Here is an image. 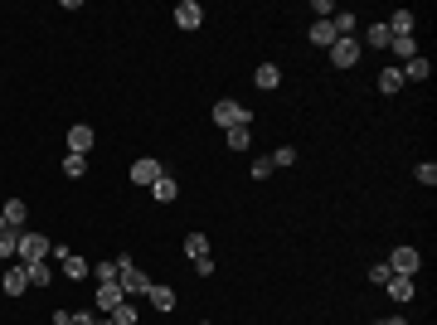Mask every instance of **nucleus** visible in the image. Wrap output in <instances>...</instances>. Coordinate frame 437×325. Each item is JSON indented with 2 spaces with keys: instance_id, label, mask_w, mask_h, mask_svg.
Returning a JSON list of instances; mask_svg holds the SVG:
<instances>
[{
  "instance_id": "obj_1",
  "label": "nucleus",
  "mask_w": 437,
  "mask_h": 325,
  "mask_svg": "<svg viewBox=\"0 0 437 325\" xmlns=\"http://www.w3.org/2000/svg\"><path fill=\"white\" fill-rule=\"evenodd\" d=\"M49 248H54V243H49L44 233H34V228H20V252H15V257L29 267V262H44V252H49Z\"/></svg>"
},
{
  "instance_id": "obj_2",
  "label": "nucleus",
  "mask_w": 437,
  "mask_h": 325,
  "mask_svg": "<svg viewBox=\"0 0 437 325\" xmlns=\"http://www.w3.org/2000/svg\"><path fill=\"white\" fill-rule=\"evenodd\" d=\"M117 277H121V292H126V296H146V292H151V277L136 272L131 257H117Z\"/></svg>"
},
{
  "instance_id": "obj_3",
  "label": "nucleus",
  "mask_w": 437,
  "mask_h": 325,
  "mask_svg": "<svg viewBox=\"0 0 437 325\" xmlns=\"http://www.w3.org/2000/svg\"><path fill=\"white\" fill-rule=\"evenodd\" d=\"M214 121L228 131V126H248L253 121V112L243 107V103H233V98H223V103H214Z\"/></svg>"
},
{
  "instance_id": "obj_4",
  "label": "nucleus",
  "mask_w": 437,
  "mask_h": 325,
  "mask_svg": "<svg viewBox=\"0 0 437 325\" xmlns=\"http://www.w3.org/2000/svg\"><path fill=\"white\" fill-rule=\"evenodd\" d=\"M418 262H423V257H418V248H394V257H389L384 267H389V272H399V277H413V272H418Z\"/></svg>"
},
{
  "instance_id": "obj_5",
  "label": "nucleus",
  "mask_w": 437,
  "mask_h": 325,
  "mask_svg": "<svg viewBox=\"0 0 437 325\" xmlns=\"http://www.w3.org/2000/svg\"><path fill=\"white\" fill-rule=\"evenodd\" d=\"M0 287H5V296H24V292H29V267H24V262H10Z\"/></svg>"
},
{
  "instance_id": "obj_6",
  "label": "nucleus",
  "mask_w": 437,
  "mask_h": 325,
  "mask_svg": "<svg viewBox=\"0 0 437 325\" xmlns=\"http://www.w3.org/2000/svg\"><path fill=\"white\" fill-rule=\"evenodd\" d=\"M330 63H335V68H355V63H360V44H355V39H335V44H330Z\"/></svg>"
},
{
  "instance_id": "obj_7",
  "label": "nucleus",
  "mask_w": 437,
  "mask_h": 325,
  "mask_svg": "<svg viewBox=\"0 0 437 325\" xmlns=\"http://www.w3.org/2000/svg\"><path fill=\"white\" fill-rule=\"evenodd\" d=\"M161 175H165V170H161V160H151V156H141V160L131 165V185H146V190H151Z\"/></svg>"
},
{
  "instance_id": "obj_8",
  "label": "nucleus",
  "mask_w": 437,
  "mask_h": 325,
  "mask_svg": "<svg viewBox=\"0 0 437 325\" xmlns=\"http://www.w3.org/2000/svg\"><path fill=\"white\" fill-rule=\"evenodd\" d=\"M175 24H180V29H200V24H205L200 0H180V5H175Z\"/></svg>"
},
{
  "instance_id": "obj_9",
  "label": "nucleus",
  "mask_w": 437,
  "mask_h": 325,
  "mask_svg": "<svg viewBox=\"0 0 437 325\" xmlns=\"http://www.w3.org/2000/svg\"><path fill=\"white\" fill-rule=\"evenodd\" d=\"M93 151V126H68V156H88Z\"/></svg>"
},
{
  "instance_id": "obj_10",
  "label": "nucleus",
  "mask_w": 437,
  "mask_h": 325,
  "mask_svg": "<svg viewBox=\"0 0 437 325\" xmlns=\"http://www.w3.org/2000/svg\"><path fill=\"white\" fill-rule=\"evenodd\" d=\"M121 301H126V292H121L117 282H103V287H98V311H108V316H112Z\"/></svg>"
},
{
  "instance_id": "obj_11",
  "label": "nucleus",
  "mask_w": 437,
  "mask_h": 325,
  "mask_svg": "<svg viewBox=\"0 0 437 325\" xmlns=\"http://www.w3.org/2000/svg\"><path fill=\"white\" fill-rule=\"evenodd\" d=\"M146 301H151L156 311H175V306H180V296H175L170 287H156V282H151V292H146Z\"/></svg>"
},
{
  "instance_id": "obj_12",
  "label": "nucleus",
  "mask_w": 437,
  "mask_h": 325,
  "mask_svg": "<svg viewBox=\"0 0 437 325\" xmlns=\"http://www.w3.org/2000/svg\"><path fill=\"white\" fill-rule=\"evenodd\" d=\"M0 214H5V228H15V233H20V228H24V218H29V204H24V199H10Z\"/></svg>"
},
{
  "instance_id": "obj_13",
  "label": "nucleus",
  "mask_w": 437,
  "mask_h": 325,
  "mask_svg": "<svg viewBox=\"0 0 437 325\" xmlns=\"http://www.w3.org/2000/svg\"><path fill=\"white\" fill-rule=\"evenodd\" d=\"M413 24H418L413 10H394V15H389V34H394V39H399V34H413Z\"/></svg>"
},
{
  "instance_id": "obj_14",
  "label": "nucleus",
  "mask_w": 437,
  "mask_h": 325,
  "mask_svg": "<svg viewBox=\"0 0 437 325\" xmlns=\"http://www.w3.org/2000/svg\"><path fill=\"white\" fill-rule=\"evenodd\" d=\"M384 287H389V296H394V301H413V277L389 272V282H384Z\"/></svg>"
},
{
  "instance_id": "obj_15",
  "label": "nucleus",
  "mask_w": 437,
  "mask_h": 325,
  "mask_svg": "<svg viewBox=\"0 0 437 325\" xmlns=\"http://www.w3.org/2000/svg\"><path fill=\"white\" fill-rule=\"evenodd\" d=\"M389 49H394V59H399V63L418 59V44H413V34H399V39H389Z\"/></svg>"
},
{
  "instance_id": "obj_16",
  "label": "nucleus",
  "mask_w": 437,
  "mask_h": 325,
  "mask_svg": "<svg viewBox=\"0 0 437 325\" xmlns=\"http://www.w3.org/2000/svg\"><path fill=\"white\" fill-rule=\"evenodd\" d=\"M399 73H403V83H423V78L433 73V63H428V59H408Z\"/></svg>"
},
{
  "instance_id": "obj_17",
  "label": "nucleus",
  "mask_w": 437,
  "mask_h": 325,
  "mask_svg": "<svg viewBox=\"0 0 437 325\" xmlns=\"http://www.w3.org/2000/svg\"><path fill=\"white\" fill-rule=\"evenodd\" d=\"M151 195H156V204H170V199L180 195V185H175V175H161V180L151 185Z\"/></svg>"
},
{
  "instance_id": "obj_18",
  "label": "nucleus",
  "mask_w": 437,
  "mask_h": 325,
  "mask_svg": "<svg viewBox=\"0 0 437 325\" xmlns=\"http://www.w3.org/2000/svg\"><path fill=\"white\" fill-rule=\"evenodd\" d=\"M335 39H340V34H335V24H330V20H311V44H335Z\"/></svg>"
},
{
  "instance_id": "obj_19",
  "label": "nucleus",
  "mask_w": 437,
  "mask_h": 325,
  "mask_svg": "<svg viewBox=\"0 0 437 325\" xmlns=\"http://www.w3.org/2000/svg\"><path fill=\"white\" fill-rule=\"evenodd\" d=\"M389 39H394L389 24H369V29H364V44H369V49H389Z\"/></svg>"
},
{
  "instance_id": "obj_20",
  "label": "nucleus",
  "mask_w": 437,
  "mask_h": 325,
  "mask_svg": "<svg viewBox=\"0 0 437 325\" xmlns=\"http://www.w3.org/2000/svg\"><path fill=\"white\" fill-rule=\"evenodd\" d=\"M253 78H258V88H267V93H272V88L282 83V68H277V63H262V68H258Z\"/></svg>"
},
{
  "instance_id": "obj_21",
  "label": "nucleus",
  "mask_w": 437,
  "mask_h": 325,
  "mask_svg": "<svg viewBox=\"0 0 437 325\" xmlns=\"http://www.w3.org/2000/svg\"><path fill=\"white\" fill-rule=\"evenodd\" d=\"M185 257H190V262H195V257H209V238H205V233H190V238H185Z\"/></svg>"
},
{
  "instance_id": "obj_22",
  "label": "nucleus",
  "mask_w": 437,
  "mask_h": 325,
  "mask_svg": "<svg viewBox=\"0 0 437 325\" xmlns=\"http://www.w3.org/2000/svg\"><path fill=\"white\" fill-rule=\"evenodd\" d=\"M59 267H64V272H68V277H73V282H83V277H88V272H93V267H88V262H83V257H78V252H68V257H64V262H59Z\"/></svg>"
},
{
  "instance_id": "obj_23",
  "label": "nucleus",
  "mask_w": 437,
  "mask_h": 325,
  "mask_svg": "<svg viewBox=\"0 0 437 325\" xmlns=\"http://www.w3.org/2000/svg\"><path fill=\"white\" fill-rule=\"evenodd\" d=\"M223 141H228V151H248V141H253V136H248V126H228V131H223Z\"/></svg>"
},
{
  "instance_id": "obj_24",
  "label": "nucleus",
  "mask_w": 437,
  "mask_h": 325,
  "mask_svg": "<svg viewBox=\"0 0 437 325\" xmlns=\"http://www.w3.org/2000/svg\"><path fill=\"white\" fill-rule=\"evenodd\" d=\"M64 175L68 180H83L88 175V156H64Z\"/></svg>"
},
{
  "instance_id": "obj_25",
  "label": "nucleus",
  "mask_w": 437,
  "mask_h": 325,
  "mask_svg": "<svg viewBox=\"0 0 437 325\" xmlns=\"http://www.w3.org/2000/svg\"><path fill=\"white\" fill-rule=\"evenodd\" d=\"M15 252H20V233H15V228H5V233H0V262H10Z\"/></svg>"
},
{
  "instance_id": "obj_26",
  "label": "nucleus",
  "mask_w": 437,
  "mask_h": 325,
  "mask_svg": "<svg viewBox=\"0 0 437 325\" xmlns=\"http://www.w3.org/2000/svg\"><path fill=\"white\" fill-rule=\"evenodd\" d=\"M399 88H403V73L399 68H384L379 73V93H399Z\"/></svg>"
},
{
  "instance_id": "obj_27",
  "label": "nucleus",
  "mask_w": 437,
  "mask_h": 325,
  "mask_svg": "<svg viewBox=\"0 0 437 325\" xmlns=\"http://www.w3.org/2000/svg\"><path fill=\"white\" fill-rule=\"evenodd\" d=\"M108 321H112V325H136V306H131V301H121V306L112 311Z\"/></svg>"
},
{
  "instance_id": "obj_28",
  "label": "nucleus",
  "mask_w": 437,
  "mask_h": 325,
  "mask_svg": "<svg viewBox=\"0 0 437 325\" xmlns=\"http://www.w3.org/2000/svg\"><path fill=\"white\" fill-rule=\"evenodd\" d=\"M49 262H29V287H49Z\"/></svg>"
},
{
  "instance_id": "obj_29",
  "label": "nucleus",
  "mask_w": 437,
  "mask_h": 325,
  "mask_svg": "<svg viewBox=\"0 0 437 325\" xmlns=\"http://www.w3.org/2000/svg\"><path fill=\"white\" fill-rule=\"evenodd\" d=\"M413 175H418V185H428V190L437 185V165H433V160H423V165H418Z\"/></svg>"
},
{
  "instance_id": "obj_30",
  "label": "nucleus",
  "mask_w": 437,
  "mask_h": 325,
  "mask_svg": "<svg viewBox=\"0 0 437 325\" xmlns=\"http://www.w3.org/2000/svg\"><path fill=\"white\" fill-rule=\"evenodd\" d=\"M272 165H297V146H277L272 151Z\"/></svg>"
},
{
  "instance_id": "obj_31",
  "label": "nucleus",
  "mask_w": 437,
  "mask_h": 325,
  "mask_svg": "<svg viewBox=\"0 0 437 325\" xmlns=\"http://www.w3.org/2000/svg\"><path fill=\"white\" fill-rule=\"evenodd\" d=\"M248 175H253V180H267V175H272V156H258V160H253V170H248Z\"/></svg>"
},
{
  "instance_id": "obj_32",
  "label": "nucleus",
  "mask_w": 437,
  "mask_h": 325,
  "mask_svg": "<svg viewBox=\"0 0 437 325\" xmlns=\"http://www.w3.org/2000/svg\"><path fill=\"white\" fill-rule=\"evenodd\" d=\"M311 15H316V20H330V15H335V5H330V0H311Z\"/></svg>"
},
{
  "instance_id": "obj_33",
  "label": "nucleus",
  "mask_w": 437,
  "mask_h": 325,
  "mask_svg": "<svg viewBox=\"0 0 437 325\" xmlns=\"http://www.w3.org/2000/svg\"><path fill=\"white\" fill-rule=\"evenodd\" d=\"M93 272H98V282H117V262H98Z\"/></svg>"
},
{
  "instance_id": "obj_34",
  "label": "nucleus",
  "mask_w": 437,
  "mask_h": 325,
  "mask_svg": "<svg viewBox=\"0 0 437 325\" xmlns=\"http://www.w3.org/2000/svg\"><path fill=\"white\" fill-rule=\"evenodd\" d=\"M369 282H374V287H384V282H389V267H384V262H379V267H369Z\"/></svg>"
},
{
  "instance_id": "obj_35",
  "label": "nucleus",
  "mask_w": 437,
  "mask_h": 325,
  "mask_svg": "<svg viewBox=\"0 0 437 325\" xmlns=\"http://www.w3.org/2000/svg\"><path fill=\"white\" fill-rule=\"evenodd\" d=\"M49 325H73V311H54V321Z\"/></svg>"
},
{
  "instance_id": "obj_36",
  "label": "nucleus",
  "mask_w": 437,
  "mask_h": 325,
  "mask_svg": "<svg viewBox=\"0 0 437 325\" xmlns=\"http://www.w3.org/2000/svg\"><path fill=\"white\" fill-rule=\"evenodd\" d=\"M73 325H93V316H83V311H78V316H73Z\"/></svg>"
},
{
  "instance_id": "obj_37",
  "label": "nucleus",
  "mask_w": 437,
  "mask_h": 325,
  "mask_svg": "<svg viewBox=\"0 0 437 325\" xmlns=\"http://www.w3.org/2000/svg\"><path fill=\"white\" fill-rule=\"evenodd\" d=\"M379 325H408V321L403 316H389V321H379Z\"/></svg>"
},
{
  "instance_id": "obj_38",
  "label": "nucleus",
  "mask_w": 437,
  "mask_h": 325,
  "mask_svg": "<svg viewBox=\"0 0 437 325\" xmlns=\"http://www.w3.org/2000/svg\"><path fill=\"white\" fill-rule=\"evenodd\" d=\"M0 233H5V214H0Z\"/></svg>"
},
{
  "instance_id": "obj_39",
  "label": "nucleus",
  "mask_w": 437,
  "mask_h": 325,
  "mask_svg": "<svg viewBox=\"0 0 437 325\" xmlns=\"http://www.w3.org/2000/svg\"><path fill=\"white\" fill-rule=\"evenodd\" d=\"M93 325H98V321H93ZM103 325H112V321H103Z\"/></svg>"
},
{
  "instance_id": "obj_40",
  "label": "nucleus",
  "mask_w": 437,
  "mask_h": 325,
  "mask_svg": "<svg viewBox=\"0 0 437 325\" xmlns=\"http://www.w3.org/2000/svg\"><path fill=\"white\" fill-rule=\"evenodd\" d=\"M205 325H209V321H205Z\"/></svg>"
}]
</instances>
